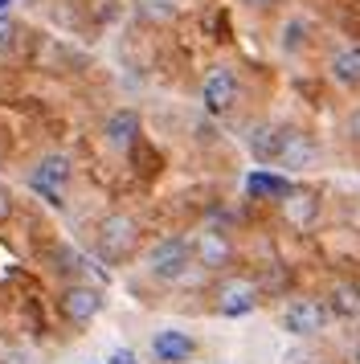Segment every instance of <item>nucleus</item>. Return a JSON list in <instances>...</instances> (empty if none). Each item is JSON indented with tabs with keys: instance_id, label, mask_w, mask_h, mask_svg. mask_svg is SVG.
I'll return each instance as SVG.
<instances>
[{
	"instance_id": "nucleus-24",
	"label": "nucleus",
	"mask_w": 360,
	"mask_h": 364,
	"mask_svg": "<svg viewBox=\"0 0 360 364\" xmlns=\"http://www.w3.org/2000/svg\"><path fill=\"white\" fill-rule=\"evenodd\" d=\"M9 4H13V0H0V13H9Z\"/></svg>"
},
{
	"instance_id": "nucleus-17",
	"label": "nucleus",
	"mask_w": 360,
	"mask_h": 364,
	"mask_svg": "<svg viewBox=\"0 0 360 364\" xmlns=\"http://www.w3.org/2000/svg\"><path fill=\"white\" fill-rule=\"evenodd\" d=\"M180 17V0H135V21L139 25H152V29H164Z\"/></svg>"
},
{
	"instance_id": "nucleus-11",
	"label": "nucleus",
	"mask_w": 360,
	"mask_h": 364,
	"mask_svg": "<svg viewBox=\"0 0 360 364\" xmlns=\"http://www.w3.org/2000/svg\"><path fill=\"white\" fill-rule=\"evenodd\" d=\"M152 360L156 364H189L201 352V344H196L189 331H180V328H160V331H152Z\"/></svg>"
},
{
	"instance_id": "nucleus-13",
	"label": "nucleus",
	"mask_w": 360,
	"mask_h": 364,
	"mask_svg": "<svg viewBox=\"0 0 360 364\" xmlns=\"http://www.w3.org/2000/svg\"><path fill=\"white\" fill-rule=\"evenodd\" d=\"M327 78L344 90H360V46H340L327 58Z\"/></svg>"
},
{
	"instance_id": "nucleus-22",
	"label": "nucleus",
	"mask_w": 360,
	"mask_h": 364,
	"mask_svg": "<svg viewBox=\"0 0 360 364\" xmlns=\"http://www.w3.org/2000/svg\"><path fill=\"white\" fill-rule=\"evenodd\" d=\"M13 217V197H9V188H0V221H9Z\"/></svg>"
},
{
	"instance_id": "nucleus-3",
	"label": "nucleus",
	"mask_w": 360,
	"mask_h": 364,
	"mask_svg": "<svg viewBox=\"0 0 360 364\" xmlns=\"http://www.w3.org/2000/svg\"><path fill=\"white\" fill-rule=\"evenodd\" d=\"M213 311L221 315V319H245V315H254L262 307V287L250 274H221L217 287H213Z\"/></svg>"
},
{
	"instance_id": "nucleus-15",
	"label": "nucleus",
	"mask_w": 360,
	"mask_h": 364,
	"mask_svg": "<svg viewBox=\"0 0 360 364\" xmlns=\"http://www.w3.org/2000/svg\"><path fill=\"white\" fill-rule=\"evenodd\" d=\"M295 181H287V176H282V172H270V168H254V172H250V176H245V193H250V197L254 200H282L287 197V188H291Z\"/></svg>"
},
{
	"instance_id": "nucleus-2",
	"label": "nucleus",
	"mask_w": 360,
	"mask_h": 364,
	"mask_svg": "<svg viewBox=\"0 0 360 364\" xmlns=\"http://www.w3.org/2000/svg\"><path fill=\"white\" fill-rule=\"evenodd\" d=\"M37 197L46 200L49 209H65V193H70V184H74V160L65 156V151H46V156H37L29 168V176H25Z\"/></svg>"
},
{
	"instance_id": "nucleus-18",
	"label": "nucleus",
	"mask_w": 360,
	"mask_h": 364,
	"mask_svg": "<svg viewBox=\"0 0 360 364\" xmlns=\"http://www.w3.org/2000/svg\"><path fill=\"white\" fill-rule=\"evenodd\" d=\"M16 33H21V25L13 21V13H0V58H9V53H13Z\"/></svg>"
},
{
	"instance_id": "nucleus-12",
	"label": "nucleus",
	"mask_w": 360,
	"mask_h": 364,
	"mask_svg": "<svg viewBox=\"0 0 360 364\" xmlns=\"http://www.w3.org/2000/svg\"><path fill=\"white\" fill-rule=\"evenodd\" d=\"M98 132H102V144L111 151H127L139 139V132H144V119H139L135 107H119V111H111V115L102 119Z\"/></svg>"
},
{
	"instance_id": "nucleus-9",
	"label": "nucleus",
	"mask_w": 360,
	"mask_h": 364,
	"mask_svg": "<svg viewBox=\"0 0 360 364\" xmlns=\"http://www.w3.org/2000/svg\"><path fill=\"white\" fill-rule=\"evenodd\" d=\"M278 213H282V221L291 230H311L319 221V213H324V197L315 188H307V184H291L287 197L278 200Z\"/></svg>"
},
{
	"instance_id": "nucleus-14",
	"label": "nucleus",
	"mask_w": 360,
	"mask_h": 364,
	"mask_svg": "<svg viewBox=\"0 0 360 364\" xmlns=\"http://www.w3.org/2000/svg\"><path fill=\"white\" fill-rule=\"evenodd\" d=\"M282 123H254L250 127V135H245V148H250V156L258 160V164H275L278 156V144H282Z\"/></svg>"
},
{
	"instance_id": "nucleus-20",
	"label": "nucleus",
	"mask_w": 360,
	"mask_h": 364,
	"mask_svg": "<svg viewBox=\"0 0 360 364\" xmlns=\"http://www.w3.org/2000/svg\"><path fill=\"white\" fill-rule=\"evenodd\" d=\"M344 135H348V139L360 148V107H352V111H348V119H344Z\"/></svg>"
},
{
	"instance_id": "nucleus-25",
	"label": "nucleus",
	"mask_w": 360,
	"mask_h": 364,
	"mask_svg": "<svg viewBox=\"0 0 360 364\" xmlns=\"http://www.w3.org/2000/svg\"><path fill=\"white\" fill-rule=\"evenodd\" d=\"M0 168H4V156H0Z\"/></svg>"
},
{
	"instance_id": "nucleus-4",
	"label": "nucleus",
	"mask_w": 360,
	"mask_h": 364,
	"mask_svg": "<svg viewBox=\"0 0 360 364\" xmlns=\"http://www.w3.org/2000/svg\"><path fill=\"white\" fill-rule=\"evenodd\" d=\"M147 274L156 282H164V287H172V282H180L189 270H193V246H189V237L184 233H168V237H160L156 246L147 250Z\"/></svg>"
},
{
	"instance_id": "nucleus-6",
	"label": "nucleus",
	"mask_w": 360,
	"mask_h": 364,
	"mask_svg": "<svg viewBox=\"0 0 360 364\" xmlns=\"http://www.w3.org/2000/svg\"><path fill=\"white\" fill-rule=\"evenodd\" d=\"M238 102H242V78L229 66H213L205 74V82H201V107L213 119H226L238 111Z\"/></svg>"
},
{
	"instance_id": "nucleus-23",
	"label": "nucleus",
	"mask_w": 360,
	"mask_h": 364,
	"mask_svg": "<svg viewBox=\"0 0 360 364\" xmlns=\"http://www.w3.org/2000/svg\"><path fill=\"white\" fill-rule=\"evenodd\" d=\"M0 364H29L21 352H9V356H0Z\"/></svg>"
},
{
	"instance_id": "nucleus-1",
	"label": "nucleus",
	"mask_w": 360,
	"mask_h": 364,
	"mask_svg": "<svg viewBox=\"0 0 360 364\" xmlns=\"http://www.w3.org/2000/svg\"><path fill=\"white\" fill-rule=\"evenodd\" d=\"M139 237H144V230H139V221H135L131 213H123V209L107 213L102 221H98V230H95L98 262H102V266L131 262V258L139 254Z\"/></svg>"
},
{
	"instance_id": "nucleus-7",
	"label": "nucleus",
	"mask_w": 360,
	"mask_h": 364,
	"mask_svg": "<svg viewBox=\"0 0 360 364\" xmlns=\"http://www.w3.org/2000/svg\"><path fill=\"white\" fill-rule=\"evenodd\" d=\"M102 291H98L95 282L86 279H74L62 287V295H58V307H62L65 323H74V328H90L98 315H102Z\"/></svg>"
},
{
	"instance_id": "nucleus-16",
	"label": "nucleus",
	"mask_w": 360,
	"mask_h": 364,
	"mask_svg": "<svg viewBox=\"0 0 360 364\" xmlns=\"http://www.w3.org/2000/svg\"><path fill=\"white\" fill-rule=\"evenodd\" d=\"M327 315H336V319H356L360 315V282H348L340 279L332 291H327Z\"/></svg>"
},
{
	"instance_id": "nucleus-8",
	"label": "nucleus",
	"mask_w": 360,
	"mask_h": 364,
	"mask_svg": "<svg viewBox=\"0 0 360 364\" xmlns=\"http://www.w3.org/2000/svg\"><path fill=\"white\" fill-rule=\"evenodd\" d=\"M327 303L315 295H299L291 299L287 307H282V315H278V323H282V331L287 336H299V340H307V336H319V331L327 328Z\"/></svg>"
},
{
	"instance_id": "nucleus-5",
	"label": "nucleus",
	"mask_w": 360,
	"mask_h": 364,
	"mask_svg": "<svg viewBox=\"0 0 360 364\" xmlns=\"http://www.w3.org/2000/svg\"><path fill=\"white\" fill-rule=\"evenodd\" d=\"M189 246H193V266L209 270V274H229V266L238 262V242L221 225H201L189 237Z\"/></svg>"
},
{
	"instance_id": "nucleus-10",
	"label": "nucleus",
	"mask_w": 360,
	"mask_h": 364,
	"mask_svg": "<svg viewBox=\"0 0 360 364\" xmlns=\"http://www.w3.org/2000/svg\"><path fill=\"white\" fill-rule=\"evenodd\" d=\"M315 160H319V144H315V135L303 132V127H287V132H282V144H278L275 168L303 172V168H315Z\"/></svg>"
},
{
	"instance_id": "nucleus-21",
	"label": "nucleus",
	"mask_w": 360,
	"mask_h": 364,
	"mask_svg": "<svg viewBox=\"0 0 360 364\" xmlns=\"http://www.w3.org/2000/svg\"><path fill=\"white\" fill-rule=\"evenodd\" d=\"M245 9H250V13H270V9H275L278 0H242Z\"/></svg>"
},
{
	"instance_id": "nucleus-19",
	"label": "nucleus",
	"mask_w": 360,
	"mask_h": 364,
	"mask_svg": "<svg viewBox=\"0 0 360 364\" xmlns=\"http://www.w3.org/2000/svg\"><path fill=\"white\" fill-rule=\"evenodd\" d=\"M102 364H139V352L135 348H111Z\"/></svg>"
},
{
	"instance_id": "nucleus-26",
	"label": "nucleus",
	"mask_w": 360,
	"mask_h": 364,
	"mask_svg": "<svg viewBox=\"0 0 360 364\" xmlns=\"http://www.w3.org/2000/svg\"><path fill=\"white\" fill-rule=\"evenodd\" d=\"M86 364H98V360H86Z\"/></svg>"
}]
</instances>
